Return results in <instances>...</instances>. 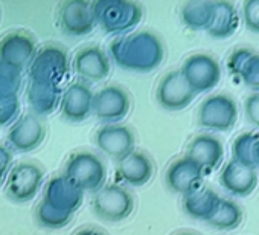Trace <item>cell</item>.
Listing matches in <instances>:
<instances>
[{
    "label": "cell",
    "instance_id": "484cf974",
    "mask_svg": "<svg viewBox=\"0 0 259 235\" xmlns=\"http://www.w3.org/2000/svg\"><path fill=\"white\" fill-rule=\"evenodd\" d=\"M253 164L254 167L257 168L259 167V136L254 142V147H253Z\"/></svg>",
    "mask_w": 259,
    "mask_h": 235
},
{
    "label": "cell",
    "instance_id": "7402d4cb",
    "mask_svg": "<svg viewBox=\"0 0 259 235\" xmlns=\"http://www.w3.org/2000/svg\"><path fill=\"white\" fill-rule=\"evenodd\" d=\"M257 136L259 135H256L253 132L242 133L241 136H238L235 144H233V147H232L233 159L241 162V164L254 167V164H253V147H254V142H256Z\"/></svg>",
    "mask_w": 259,
    "mask_h": 235
},
{
    "label": "cell",
    "instance_id": "7a4b0ae2",
    "mask_svg": "<svg viewBox=\"0 0 259 235\" xmlns=\"http://www.w3.org/2000/svg\"><path fill=\"white\" fill-rule=\"evenodd\" d=\"M64 179L82 192L95 194L105 186L107 168L104 161L90 151L73 153L64 167Z\"/></svg>",
    "mask_w": 259,
    "mask_h": 235
},
{
    "label": "cell",
    "instance_id": "52a82bcc",
    "mask_svg": "<svg viewBox=\"0 0 259 235\" xmlns=\"http://www.w3.org/2000/svg\"><path fill=\"white\" fill-rule=\"evenodd\" d=\"M180 72L191 89L195 92V95L213 90L221 81L223 75L220 61L213 55L206 52L189 55L183 61Z\"/></svg>",
    "mask_w": 259,
    "mask_h": 235
},
{
    "label": "cell",
    "instance_id": "4316f807",
    "mask_svg": "<svg viewBox=\"0 0 259 235\" xmlns=\"http://www.w3.org/2000/svg\"><path fill=\"white\" fill-rule=\"evenodd\" d=\"M176 235H197V233H194V232H188V230H185V232H179V233H176Z\"/></svg>",
    "mask_w": 259,
    "mask_h": 235
},
{
    "label": "cell",
    "instance_id": "603a6c76",
    "mask_svg": "<svg viewBox=\"0 0 259 235\" xmlns=\"http://www.w3.org/2000/svg\"><path fill=\"white\" fill-rule=\"evenodd\" d=\"M242 20L250 32L259 34V0H247L242 4Z\"/></svg>",
    "mask_w": 259,
    "mask_h": 235
},
{
    "label": "cell",
    "instance_id": "cb8c5ba5",
    "mask_svg": "<svg viewBox=\"0 0 259 235\" xmlns=\"http://www.w3.org/2000/svg\"><path fill=\"white\" fill-rule=\"evenodd\" d=\"M244 113L247 121L254 129H259V92H253L244 99Z\"/></svg>",
    "mask_w": 259,
    "mask_h": 235
},
{
    "label": "cell",
    "instance_id": "ac0fdd59",
    "mask_svg": "<svg viewBox=\"0 0 259 235\" xmlns=\"http://www.w3.org/2000/svg\"><path fill=\"white\" fill-rule=\"evenodd\" d=\"M221 197L210 188H201L197 192L191 194L189 197L183 199V211L197 220H207L215 212Z\"/></svg>",
    "mask_w": 259,
    "mask_h": 235
},
{
    "label": "cell",
    "instance_id": "5bb4252c",
    "mask_svg": "<svg viewBox=\"0 0 259 235\" xmlns=\"http://www.w3.org/2000/svg\"><path fill=\"white\" fill-rule=\"evenodd\" d=\"M185 156L192 159L207 176L220 167L224 156V147L217 136L210 133H200L191 139Z\"/></svg>",
    "mask_w": 259,
    "mask_h": 235
},
{
    "label": "cell",
    "instance_id": "2e32d148",
    "mask_svg": "<svg viewBox=\"0 0 259 235\" xmlns=\"http://www.w3.org/2000/svg\"><path fill=\"white\" fill-rule=\"evenodd\" d=\"M156 165L150 154L144 151H135L126 159L117 164L116 176L132 186H144L154 177Z\"/></svg>",
    "mask_w": 259,
    "mask_h": 235
},
{
    "label": "cell",
    "instance_id": "277c9868",
    "mask_svg": "<svg viewBox=\"0 0 259 235\" xmlns=\"http://www.w3.org/2000/svg\"><path fill=\"white\" fill-rule=\"evenodd\" d=\"M135 195L125 186L111 183L102 186L92 197V211L107 223H119L126 220L135 211Z\"/></svg>",
    "mask_w": 259,
    "mask_h": 235
},
{
    "label": "cell",
    "instance_id": "8fae6325",
    "mask_svg": "<svg viewBox=\"0 0 259 235\" xmlns=\"http://www.w3.org/2000/svg\"><path fill=\"white\" fill-rule=\"evenodd\" d=\"M58 23L61 31L67 35L82 37L90 34L96 25L93 4L82 0L63 2L58 10Z\"/></svg>",
    "mask_w": 259,
    "mask_h": 235
},
{
    "label": "cell",
    "instance_id": "44dd1931",
    "mask_svg": "<svg viewBox=\"0 0 259 235\" xmlns=\"http://www.w3.org/2000/svg\"><path fill=\"white\" fill-rule=\"evenodd\" d=\"M213 2H188L180 10L183 25L195 31H207L213 19Z\"/></svg>",
    "mask_w": 259,
    "mask_h": 235
},
{
    "label": "cell",
    "instance_id": "3957f363",
    "mask_svg": "<svg viewBox=\"0 0 259 235\" xmlns=\"http://www.w3.org/2000/svg\"><path fill=\"white\" fill-rule=\"evenodd\" d=\"M93 11L96 23L107 32L122 35L132 32L142 20V7L126 0H111V2H95Z\"/></svg>",
    "mask_w": 259,
    "mask_h": 235
},
{
    "label": "cell",
    "instance_id": "4fadbf2b",
    "mask_svg": "<svg viewBox=\"0 0 259 235\" xmlns=\"http://www.w3.org/2000/svg\"><path fill=\"white\" fill-rule=\"evenodd\" d=\"M93 92L85 81L72 83L61 98V114L70 123H82L93 111Z\"/></svg>",
    "mask_w": 259,
    "mask_h": 235
},
{
    "label": "cell",
    "instance_id": "e0dca14e",
    "mask_svg": "<svg viewBox=\"0 0 259 235\" xmlns=\"http://www.w3.org/2000/svg\"><path fill=\"white\" fill-rule=\"evenodd\" d=\"M229 67L253 92H259V54L250 49H238L230 55Z\"/></svg>",
    "mask_w": 259,
    "mask_h": 235
},
{
    "label": "cell",
    "instance_id": "d6986e66",
    "mask_svg": "<svg viewBox=\"0 0 259 235\" xmlns=\"http://www.w3.org/2000/svg\"><path fill=\"white\" fill-rule=\"evenodd\" d=\"M213 19L206 32L213 38H229L238 29V13L229 2H213Z\"/></svg>",
    "mask_w": 259,
    "mask_h": 235
},
{
    "label": "cell",
    "instance_id": "ba28073f",
    "mask_svg": "<svg viewBox=\"0 0 259 235\" xmlns=\"http://www.w3.org/2000/svg\"><path fill=\"white\" fill-rule=\"evenodd\" d=\"M98 150L117 164L136 151V135L125 124H105L95 133Z\"/></svg>",
    "mask_w": 259,
    "mask_h": 235
},
{
    "label": "cell",
    "instance_id": "9a60e30c",
    "mask_svg": "<svg viewBox=\"0 0 259 235\" xmlns=\"http://www.w3.org/2000/svg\"><path fill=\"white\" fill-rule=\"evenodd\" d=\"M220 185L232 195L247 197L257 186V170L232 159L220 173Z\"/></svg>",
    "mask_w": 259,
    "mask_h": 235
},
{
    "label": "cell",
    "instance_id": "6da1fadb",
    "mask_svg": "<svg viewBox=\"0 0 259 235\" xmlns=\"http://www.w3.org/2000/svg\"><path fill=\"white\" fill-rule=\"evenodd\" d=\"M110 55L123 70L153 72L165 60V45L153 31H139L114 40Z\"/></svg>",
    "mask_w": 259,
    "mask_h": 235
},
{
    "label": "cell",
    "instance_id": "8992f818",
    "mask_svg": "<svg viewBox=\"0 0 259 235\" xmlns=\"http://www.w3.org/2000/svg\"><path fill=\"white\" fill-rule=\"evenodd\" d=\"M132 111V95L119 84H107L93 95L92 114L105 124H119Z\"/></svg>",
    "mask_w": 259,
    "mask_h": 235
},
{
    "label": "cell",
    "instance_id": "9c48e42d",
    "mask_svg": "<svg viewBox=\"0 0 259 235\" xmlns=\"http://www.w3.org/2000/svg\"><path fill=\"white\" fill-rule=\"evenodd\" d=\"M206 173L188 156L176 159L165 173V182L171 192L185 197L203 188Z\"/></svg>",
    "mask_w": 259,
    "mask_h": 235
},
{
    "label": "cell",
    "instance_id": "30bf717a",
    "mask_svg": "<svg viewBox=\"0 0 259 235\" xmlns=\"http://www.w3.org/2000/svg\"><path fill=\"white\" fill-rule=\"evenodd\" d=\"M195 96V92L186 83L180 69L165 73L156 89L157 104L168 111L185 110Z\"/></svg>",
    "mask_w": 259,
    "mask_h": 235
},
{
    "label": "cell",
    "instance_id": "7c38bea8",
    "mask_svg": "<svg viewBox=\"0 0 259 235\" xmlns=\"http://www.w3.org/2000/svg\"><path fill=\"white\" fill-rule=\"evenodd\" d=\"M73 72L81 81H102L108 78L111 72V63L108 54L98 45H89L81 48L72 61Z\"/></svg>",
    "mask_w": 259,
    "mask_h": 235
},
{
    "label": "cell",
    "instance_id": "5b68a950",
    "mask_svg": "<svg viewBox=\"0 0 259 235\" xmlns=\"http://www.w3.org/2000/svg\"><path fill=\"white\" fill-rule=\"evenodd\" d=\"M238 104L227 93L209 95L198 107L197 124L209 132H229L238 121Z\"/></svg>",
    "mask_w": 259,
    "mask_h": 235
},
{
    "label": "cell",
    "instance_id": "ffe728a7",
    "mask_svg": "<svg viewBox=\"0 0 259 235\" xmlns=\"http://www.w3.org/2000/svg\"><path fill=\"white\" fill-rule=\"evenodd\" d=\"M242 220H244L242 208L236 202L221 197L215 212L207 220V223L218 230H233L238 226H241Z\"/></svg>",
    "mask_w": 259,
    "mask_h": 235
},
{
    "label": "cell",
    "instance_id": "d4e9b609",
    "mask_svg": "<svg viewBox=\"0 0 259 235\" xmlns=\"http://www.w3.org/2000/svg\"><path fill=\"white\" fill-rule=\"evenodd\" d=\"M73 235H107L102 229H99L98 226H82L81 229H78Z\"/></svg>",
    "mask_w": 259,
    "mask_h": 235
}]
</instances>
